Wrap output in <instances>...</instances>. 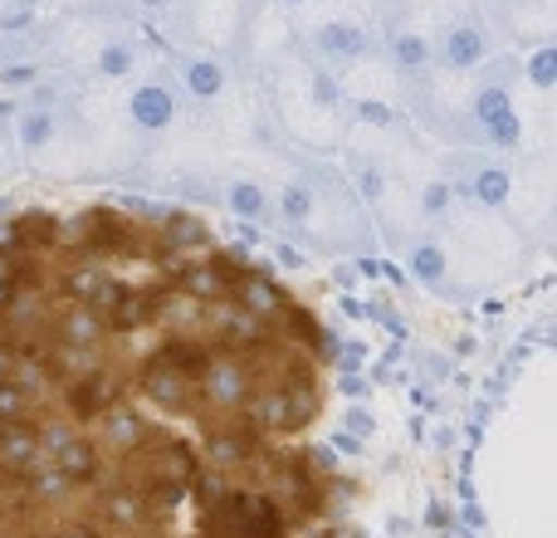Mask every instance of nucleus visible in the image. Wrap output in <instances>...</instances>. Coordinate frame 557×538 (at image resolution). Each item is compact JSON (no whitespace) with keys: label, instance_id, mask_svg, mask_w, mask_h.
Here are the masks:
<instances>
[{"label":"nucleus","instance_id":"nucleus-1","mask_svg":"<svg viewBox=\"0 0 557 538\" xmlns=\"http://www.w3.org/2000/svg\"><path fill=\"white\" fill-rule=\"evenodd\" d=\"M431 35H435V69H441L445 78H474L499 54V35H494L480 0H455V5H445Z\"/></svg>","mask_w":557,"mask_h":538},{"label":"nucleus","instance_id":"nucleus-2","mask_svg":"<svg viewBox=\"0 0 557 538\" xmlns=\"http://www.w3.org/2000/svg\"><path fill=\"white\" fill-rule=\"evenodd\" d=\"M186 98H182V84H176L172 64H152L147 74L133 78V88L123 94V123L133 137H143V147H162L176 127L186 123Z\"/></svg>","mask_w":557,"mask_h":538},{"label":"nucleus","instance_id":"nucleus-3","mask_svg":"<svg viewBox=\"0 0 557 538\" xmlns=\"http://www.w3.org/2000/svg\"><path fill=\"white\" fill-rule=\"evenodd\" d=\"M304 49L318 59V64H327L337 78H343L347 69H357V64L382 54V35H372V25H367L362 15H337L333 10V15L308 25Z\"/></svg>","mask_w":557,"mask_h":538},{"label":"nucleus","instance_id":"nucleus-4","mask_svg":"<svg viewBox=\"0 0 557 538\" xmlns=\"http://www.w3.org/2000/svg\"><path fill=\"white\" fill-rule=\"evenodd\" d=\"M172 74L182 84L186 113L206 118L215 108H225V98L235 94V59L225 49H176Z\"/></svg>","mask_w":557,"mask_h":538},{"label":"nucleus","instance_id":"nucleus-5","mask_svg":"<svg viewBox=\"0 0 557 538\" xmlns=\"http://www.w3.org/2000/svg\"><path fill=\"white\" fill-rule=\"evenodd\" d=\"M382 59L396 78H401L406 98L421 94L441 69H435V35L421 29L416 20H396L392 29H382Z\"/></svg>","mask_w":557,"mask_h":538},{"label":"nucleus","instance_id":"nucleus-6","mask_svg":"<svg viewBox=\"0 0 557 538\" xmlns=\"http://www.w3.org/2000/svg\"><path fill=\"white\" fill-rule=\"evenodd\" d=\"M147 64V49L133 25H94V49L84 54V78L94 84H127Z\"/></svg>","mask_w":557,"mask_h":538},{"label":"nucleus","instance_id":"nucleus-7","mask_svg":"<svg viewBox=\"0 0 557 538\" xmlns=\"http://www.w3.org/2000/svg\"><path fill=\"white\" fill-rule=\"evenodd\" d=\"M215 201L245 225H264V231H278V201L270 192L264 176H250V172H235V176H221L215 186Z\"/></svg>","mask_w":557,"mask_h":538},{"label":"nucleus","instance_id":"nucleus-8","mask_svg":"<svg viewBox=\"0 0 557 538\" xmlns=\"http://www.w3.org/2000/svg\"><path fill=\"white\" fill-rule=\"evenodd\" d=\"M255 396V377H250V367L240 363L235 353H215L211 357V367L201 372V402L206 406H245Z\"/></svg>","mask_w":557,"mask_h":538},{"label":"nucleus","instance_id":"nucleus-9","mask_svg":"<svg viewBox=\"0 0 557 538\" xmlns=\"http://www.w3.org/2000/svg\"><path fill=\"white\" fill-rule=\"evenodd\" d=\"M343 172H347V182H352V192L362 196V206H386L392 201L396 176H392V167H386V157L367 152V147H347Z\"/></svg>","mask_w":557,"mask_h":538},{"label":"nucleus","instance_id":"nucleus-10","mask_svg":"<svg viewBox=\"0 0 557 538\" xmlns=\"http://www.w3.org/2000/svg\"><path fill=\"white\" fill-rule=\"evenodd\" d=\"M250 431H260V436H284V431H298V426L313 416V406H298V392H260V396H250Z\"/></svg>","mask_w":557,"mask_h":538},{"label":"nucleus","instance_id":"nucleus-11","mask_svg":"<svg viewBox=\"0 0 557 538\" xmlns=\"http://www.w3.org/2000/svg\"><path fill=\"white\" fill-rule=\"evenodd\" d=\"M406 274L421 289H445L450 284V245L435 231H416L406 241Z\"/></svg>","mask_w":557,"mask_h":538},{"label":"nucleus","instance_id":"nucleus-12","mask_svg":"<svg viewBox=\"0 0 557 538\" xmlns=\"http://www.w3.org/2000/svg\"><path fill=\"white\" fill-rule=\"evenodd\" d=\"M143 396L157 402L162 412H182V406H191V377L166 353H157V357H147V367H143Z\"/></svg>","mask_w":557,"mask_h":538},{"label":"nucleus","instance_id":"nucleus-13","mask_svg":"<svg viewBox=\"0 0 557 538\" xmlns=\"http://www.w3.org/2000/svg\"><path fill=\"white\" fill-rule=\"evenodd\" d=\"M64 402H69V412H74L78 421H103V416L117 406V382L98 367V372H84V377L69 382Z\"/></svg>","mask_w":557,"mask_h":538},{"label":"nucleus","instance_id":"nucleus-14","mask_svg":"<svg viewBox=\"0 0 557 538\" xmlns=\"http://www.w3.org/2000/svg\"><path fill=\"white\" fill-rule=\"evenodd\" d=\"M54 333H59V343L64 347H84L88 353V347H98L108 333H113V323H108V314H98L94 304H78L74 298V304L54 318Z\"/></svg>","mask_w":557,"mask_h":538},{"label":"nucleus","instance_id":"nucleus-15","mask_svg":"<svg viewBox=\"0 0 557 538\" xmlns=\"http://www.w3.org/2000/svg\"><path fill=\"white\" fill-rule=\"evenodd\" d=\"M64 137V108H29L20 103V118H15V143L25 147L29 157L49 152V147Z\"/></svg>","mask_w":557,"mask_h":538},{"label":"nucleus","instance_id":"nucleus-16","mask_svg":"<svg viewBox=\"0 0 557 538\" xmlns=\"http://www.w3.org/2000/svg\"><path fill=\"white\" fill-rule=\"evenodd\" d=\"M235 304H240L245 314H255L260 323H274V318L288 314V298L278 294L274 284H264L260 274H245L240 284H235Z\"/></svg>","mask_w":557,"mask_h":538},{"label":"nucleus","instance_id":"nucleus-17","mask_svg":"<svg viewBox=\"0 0 557 538\" xmlns=\"http://www.w3.org/2000/svg\"><path fill=\"white\" fill-rule=\"evenodd\" d=\"M143 441H147V421L137 412L113 406L103 416V445H113V451H143Z\"/></svg>","mask_w":557,"mask_h":538},{"label":"nucleus","instance_id":"nucleus-18","mask_svg":"<svg viewBox=\"0 0 557 538\" xmlns=\"http://www.w3.org/2000/svg\"><path fill=\"white\" fill-rule=\"evenodd\" d=\"M98 510H103V519L113 524V529H137V524L147 519L143 490H108V494H98Z\"/></svg>","mask_w":557,"mask_h":538},{"label":"nucleus","instance_id":"nucleus-19","mask_svg":"<svg viewBox=\"0 0 557 538\" xmlns=\"http://www.w3.org/2000/svg\"><path fill=\"white\" fill-rule=\"evenodd\" d=\"M245 538H284V514L270 494L245 490Z\"/></svg>","mask_w":557,"mask_h":538},{"label":"nucleus","instance_id":"nucleus-20","mask_svg":"<svg viewBox=\"0 0 557 538\" xmlns=\"http://www.w3.org/2000/svg\"><path fill=\"white\" fill-rule=\"evenodd\" d=\"M49 461H54L74 485H88V480L98 475V445H94V441H84V436H74V441H69L64 451H54Z\"/></svg>","mask_w":557,"mask_h":538},{"label":"nucleus","instance_id":"nucleus-21","mask_svg":"<svg viewBox=\"0 0 557 538\" xmlns=\"http://www.w3.org/2000/svg\"><path fill=\"white\" fill-rule=\"evenodd\" d=\"M523 88L533 94H557V45H533L523 54Z\"/></svg>","mask_w":557,"mask_h":538},{"label":"nucleus","instance_id":"nucleus-22","mask_svg":"<svg viewBox=\"0 0 557 538\" xmlns=\"http://www.w3.org/2000/svg\"><path fill=\"white\" fill-rule=\"evenodd\" d=\"M211 455H215V465L235 470V465H250L260 455V445H255V431H221L211 441Z\"/></svg>","mask_w":557,"mask_h":538},{"label":"nucleus","instance_id":"nucleus-23","mask_svg":"<svg viewBox=\"0 0 557 538\" xmlns=\"http://www.w3.org/2000/svg\"><path fill=\"white\" fill-rule=\"evenodd\" d=\"M362 123V127H396V108L382 103V98H347V127Z\"/></svg>","mask_w":557,"mask_h":538},{"label":"nucleus","instance_id":"nucleus-24","mask_svg":"<svg viewBox=\"0 0 557 538\" xmlns=\"http://www.w3.org/2000/svg\"><path fill=\"white\" fill-rule=\"evenodd\" d=\"M166 241L172 245H206L211 231H206L196 216H166Z\"/></svg>","mask_w":557,"mask_h":538},{"label":"nucleus","instance_id":"nucleus-25","mask_svg":"<svg viewBox=\"0 0 557 538\" xmlns=\"http://www.w3.org/2000/svg\"><path fill=\"white\" fill-rule=\"evenodd\" d=\"M45 74H49V69L39 64V59H25V64H0V84H5V88H25V94H29V88H35Z\"/></svg>","mask_w":557,"mask_h":538},{"label":"nucleus","instance_id":"nucleus-26","mask_svg":"<svg viewBox=\"0 0 557 538\" xmlns=\"http://www.w3.org/2000/svg\"><path fill=\"white\" fill-rule=\"evenodd\" d=\"M15 118H20V98L0 94V123H15Z\"/></svg>","mask_w":557,"mask_h":538},{"label":"nucleus","instance_id":"nucleus-27","mask_svg":"<svg viewBox=\"0 0 557 538\" xmlns=\"http://www.w3.org/2000/svg\"><path fill=\"white\" fill-rule=\"evenodd\" d=\"M59 538H103V529H94V524H69Z\"/></svg>","mask_w":557,"mask_h":538},{"label":"nucleus","instance_id":"nucleus-28","mask_svg":"<svg viewBox=\"0 0 557 538\" xmlns=\"http://www.w3.org/2000/svg\"><path fill=\"white\" fill-rule=\"evenodd\" d=\"M347 426H352V431H357V436H367V426H372V421H367V416H362V412H347Z\"/></svg>","mask_w":557,"mask_h":538},{"label":"nucleus","instance_id":"nucleus-29","mask_svg":"<svg viewBox=\"0 0 557 538\" xmlns=\"http://www.w3.org/2000/svg\"><path fill=\"white\" fill-rule=\"evenodd\" d=\"M274 5H278V10H288V15H298V10H308L313 0H274Z\"/></svg>","mask_w":557,"mask_h":538},{"label":"nucleus","instance_id":"nucleus-30","mask_svg":"<svg viewBox=\"0 0 557 538\" xmlns=\"http://www.w3.org/2000/svg\"><path fill=\"white\" fill-rule=\"evenodd\" d=\"M54 538H59V534H54Z\"/></svg>","mask_w":557,"mask_h":538}]
</instances>
